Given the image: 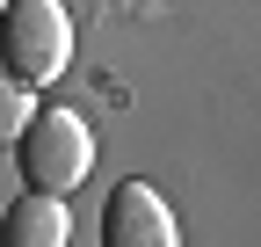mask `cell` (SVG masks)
<instances>
[{
	"label": "cell",
	"mask_w": 261,
	"mask_h": 247,
	"mask_svg": "<svg viewBox=\"0 0 261 247\" xmlns=\"http://www.w3.org/2000/svg\"><path fill=\"white\" fill-rule=\"evenodd\" d=\"M0 66L22 87H51L73 66V15L58 0H8L0 8Z\"/></svg>",
	"instance_id": "obj_1"
},
{
	"label": "cell",
	"mask_w": 261,
	"mask_h": 247,
	"mask_svg": "<svg viewBox=\"0 0 261 247\" xmlns=\"http://www.w3.org/2000/svg\"><path fill=\"white\" fill-rule=\"evenodd\" d=\"M15 153H22V175L37 196H73L94 167V131H87L80 109H37L22 124Z\"/></svg>",
	"instance_id": "obj_2"
},
{
	"label": "cell",
	"mask_w": 261,
	"mask_h": 247,
	"mask_svg": "<svg viewBox=\"0 0 261 247\" xmlns=\"http://www.w3.org/2000/svg\"><path fill=\"white\" fill-rule=\"evenodd\" d=\"M102 247H181L174 211L160 204L152 182H116L102 204Z\"/></svg>",
	"instance_id": "obj_3"
},
{
	"label": "cell",
	"mask_w": 261,
	"mask_h": 247,
	"mask_svg": "<svg viewBox=\"0 0 261 247\" xmlns=\"http://www.w3.org/2000/svg\"><path fill=\"white\" fill-rule=\"evenodd\" d=\"M73 240V218H65V196H15L8 218H0V247H65Z\"/></svg>",
	"instance_id": "obj_4"
},
{
	"label": "cell",
	"mask_w": 261,
	"mask_h": 247,
	"mask_svg": "<svg viewBox=\"0 0 261 247\" xmlns=\"http://www.w3.org/2000/svg\"><path fill=\"white\" fill-rule=\"evenodd\" d=\"M29 116H37V87H22V80L0 73V153H15V138H22Z\"/></svg>",
	"instance_id": "obj_5"
},
{
	"label": "cell",
	"mask_w": 261,
	"mask_h": 247,
	"mask_svg": "<svg viewBox=\"0 0 261 247\" xmlns=\"http://www.w3.org/2000/svg\"><path fill=\"white\" fill-rule=\"evenodd\" d=\"M0 8H8V0H0Z\"/></svg>",
	"instance_id": "obj_6"
}]
</instances>
